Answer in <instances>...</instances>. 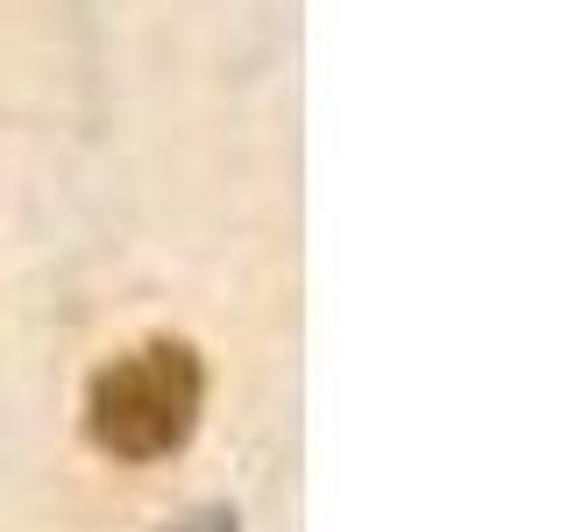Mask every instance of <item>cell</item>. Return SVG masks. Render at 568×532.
<instances>
[{
  "mask_svg": "<svg viewBox=\"0 0 568 532\" xmlns=\"http://www.w3.org/2000/svg\"><path fill=\"white\" fill-rule=\"evenodd\" d=\"M200 362L178 341H150L121 355L114 369H100L93 383V440L121 461H156L200 419Z\"/></svg>",
  "mask_w": 568,
  "mask_h": 532,
  "instance_id": "obj_1",
  "label": "cell"
}]
</instances>
